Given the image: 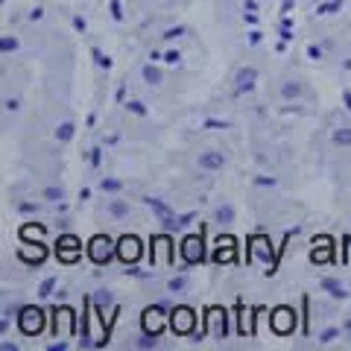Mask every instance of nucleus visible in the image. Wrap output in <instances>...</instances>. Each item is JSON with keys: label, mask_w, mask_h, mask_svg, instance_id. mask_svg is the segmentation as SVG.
Instances as JSON below:
<instances>
[{"label": "nucleus", "mask_w": 351, "mask_h": 351, "mask_svg": "<svg viewBox=\"0 0 351 351\" xmlns=\"http://www.w3.org/2000/svg\"><path fill=\"white\" fill-rule=\"evenodd\" d=\"M18 322H21V331L24 334H38L44 328V313L38 311V307H24L21 316H18Z\"/></svg>", "instance_id": "f257e3e1"}, {"label": "nucleus", "mask_w": 351, "mask_h": 351, "mask_svg": "<svg viewBox=\"0 0 351 351\" xmlns=\"http://www.w3.org/2000/svg\"><path fill=\"white\" fill-rule=\"evenodd\" d=\"M88 255H91L94 263H108L114 258V249H112V240L106 237H94L91 243H88Z\"/></svg>", "instance_id": "f03ea898"}, {"label": "nucleus", "mask_w": 351, "mask_h": 351, "mask_svg": "<svg viewBox=\"0 0 351 351\" xmlns=\"http://www.w3.org/2000/svg\"><path fill=\"white\" fill-rule=\"evenodd\" d=\"M196 164H199V170H208V173H217L226 167V156L219 149H202L199 158H196Z\"/></svg>", "instance_id": "7ed1b4c3"}, {"label": "nucleus", "mask_w": 351, "mask_h": 351, "mask_svg": "<svg viewBox=\"0 0 351 351\" xmlns=\"http://www.w3.org/2000/svg\"><path fill=\"white\" fill-rule=\"evenodd\" d=\"M255 85H258V68L255 64H243V68H237V73H234V88L237 91H252Z\"/></svg>", "instance_id": "20e7f679"}, {"label": "nucleus", "mask_w": 351, "mask_h": 351, "mask_svg": "<svg viewBox=\"0 0 351 351\" xmlns=\"http://www.w3.org/2000/svg\"><path fill=\"white\" fill-rule=\"evenodd\" d=\"M182 255H184V261H188V263H199V261L205 258L202 240H199V237H188V240L182 243Z\"/></svg>", "instance_id": "39448f33"}, {"label": "nucleus", "mask_w": 351, "mask_h": 351, "mask_svg": "<svg viewBox=\"0 0 351 351\" xmlns=\"http://www.w3.org/2000/svg\"><path fill=\"white\" fill-rule=\"evenodd\" d=\"M319 287H322L328 295H331V299H339V302H346V299H348V287H346L343 281H337V278H322V281H319Z\"/></svg>", "instance_id": "423d86ee"}, {"label": "nucleus", "mask_w": 351, "mask_h": 351, "mask_svg": "<svg viewBox=\"0 0 351 351\" xmlns=\"http://www.w3.org/2000/svg\"><path fill=\"white\" fill-rule=\"evenodd\" d=\"M234 217H237V211H234L232 202H219V205L214 208V223H219V226L234 223Z\"/></svg>", "instance_id": "0eeeda50"}, {"label": "nucleus", "mask_w": 351, "mask_h": 351, "mask_svg": "<svg viewBox=\"0 0 351 351\" xmlns=\"http://www.w3.org/2000/svg\"><path fill=\"white\" fill-rule=\"evenodd\" d=\"M302 94H304V85L299 82V80H284L281 82V97L284 100H302Z\"/></svg>", "instance_id": "6e6552de"}, {"label": "nucleus", "mask_w": 351, "mask_h": 351, "mask_svg": "<svg viewBox=\"0 0 351 351\" xmlns=\"http://www.w3.org/2000/svg\"><path fill=\"white\" fill-rule=\"evenodd\" d=\"M59 252H62L64 261H73L82 252V246H80V240H76V237H62L59 240Z\"/></svg>", "instance_id": "1a4fd4ad"}, {"label": "nucleus", "mask_w": 351, "mask_h": 351, "mask_svg": "<svg viewBox=\"0 0 351 351\" xmlns=\"http://www.w3.org/2000/svg\"><path fill=\"white\" fill-rule=\"evenodd\" d=\"M138 240L135 237H123V240H120V258H123V261H135L138 258Z\"/></svg>", "instance_id": "9d476101"}, {"label": "nucleus", "mask_w": 351, "mask_h": 351, "mask_svg": "<svg viewBox=\"0 0 351 351\" xmlns=\"http://www.w3.org/2000/svg\"><path fill=\"white\" fill-rule=\"evenodd\" d=\"M106 211L112 214L114 219H126V217H129V202H126V199H108Z\"/></svg>", "instance_id": "9b49d317"}, {"label": "nucleus", "mask_w": 351, "mask_h": 351, "mask_svg": "<svg viewBox=\"0 0 351 351\" xmlns=\"http://www.w3.org/2000/svg\"><path fill=\"white\" fill-rule=\"evenodd\" d=\"M191 325H193V313L191 311H184V307H182V311L173 313V328H176V331H188Z\"/></svg>", "instance_id": "f8f14e48"}, {"label": "nucleus", "mask_w": 351, "mask_h": 351, "mask_svg": "<svg viewBox=\"0 0 351 351\" xmlns=\"http://www.w3.org/2000/svg\"><path fill=\"white\" fill-rule=\"evenodd\" d=\"M73 135H76V123H73V120H62V123L56 126V141H59V144H68Z\"/></svg>", "instance_id": "ddd939ff"}, {"label": "nucleus", "mask_w": 351, "mask_h": 351, "mask_svg": "<svg viewBox=\"0 0 351 351\" xmlns=\"http://www.w3.org/2000/svg\"><path fill=\"white\" fill-rule=\"evenodd\" d=\"M141 76H144V82H147V85H161V82H164V71L156 68V64H144Z\"/></svg>", "instance_id": "4468645a"}, {"label": "nucleus", "mask_w": 351, "mask_h": 351, "mask_svg": "<svg viewBox=\"0 0 351 351\" xmlns=\"http://www.w3.org/2000/svg\"><path fill=\"white\" fill-rule=\"evenodd\" d=\"M331 141H334V144H339V147H351V126H337Z\"/></svg>", "instance_id": "2eb2a0df"}, {"label": "nucleus", "mask_w": 351, "mask_h": 351, "mask_svg": "<svg viewBox=\"0 0 351 351\" xmlns=\"http://www.w3.org/2000/svg\"><path fill=\"white\" fill-rule=\"evenodd\" d=\"M41 199H47V202H62V199H64V188H62V184H50V188L41 191Z\"/></svg>", "instance_id": "dca6fc26"}, {"label": "nucleus", "mask_w": 351, "mask_h": 351, "mask_svg": "<svg viewBox=\"0 0 351 351\" xmlns=\"http://www.w3.org/2000/svg\"><path fill=\"white\" fill-rule=\"evenodd\" d=\"M112 302H114V295H112V290H97V295H94V304H97V311H106V307H112Z\"/></svg>", "instance_id": "f3484780"}, {"label": "nucleus", "mask_w": 351, "mask_h": 351, "mask_svg": "<svg viewBox=\"0 0 351 351\" xmlns=\"http://www.w3.org/2000/svg\"><path fill=\"white\" fill-rule=\"evenodd\" d=\"M144 202H147V205L152 208V211L158 214V219H161V217H167V214H173V211H170V205H164V202L158 199V196H147Z\"/></svg>", "instance_id": "a211bd4d"}, {"label": "nucleus", "mask_w": 351, "mask_h": 351, "mask_svg": "<svg viewBox=\"0 0 351 351\" xmlns=\"http://www.w3.org/2000/svg\"><path fill=\"white\" fill-rule=\"evenodd\" d=\"M191 287V281H188V276H173L170 281H167V290L170 293H184Z\"/></svg>", "instance_id": "6ab92c4d"}, {"label": "nucleus", "mask_w": 351, "mask_h": 351, "mask_svg": "<svg viewBox=\"0 0 351 351\" xmlns=\"http://www.w3.org/2000/svg\"><path fill=\"white\" fill-rule=\"evenodd\" d=\"M120 188H123V182L114 179V176H103L100 179V191H106V193H117Z\"/></svg>", "instance_id": "aec40b11"}, {"label": "nucleus", "mask_w": 351, "mask_h": 351, "mask_svg": "<svg viewBox=\"0 0 351 351\" xmlns=\"http://www.w3.org/2000/svg\"><path fill=\"white\" fill-rule=\"evenodd\" d=\"M91 56H94V62H97V68H103V71L112 68V56H108V53H103L100 47H91Z\"/></svg>", "instance_id": "412c9836"}, {"label": "nucleus", "mask_w": 351, "mask_h": 351, "mask_svg": "<svg viewBox=\"0 0 351 351\" xmlns=\"http://www.w3.org/2000/svg\"><path fill=\"white\" fill-rule=\"evenodd\" d=\"M211 322H214V337H217V339H223L226 331H228V328H226V313H214V316H211Z\"/></svg>", "instance_id": "4be33fe9"}, {"label": "nucleus", "mask_w": 351, "mask_h": 351, "mask_svg": "<svg viewBox=\"0 0 351 351\" xmlns=\"http://www.w3.org/2000/svg\"><path fill=\"white\" fill-rule=\"evenodd\" d=\"M339 9H343V0H328V3L316 6V15H334V12H339Z\"/></svg>", "instance_id": "5701e85b"}, {"label": "nucleus", "mask_w": 351, "mask_h": 351, "mask_svg": "<svg viewBox=\"0 0 351 351\" xmlns=\"http://www.w3.org/2000/svg\"><path fill=\"white\" fill-rule=\"evenodd\" d=\"M56 284H59V278H44L41 284H38V295H41V299H47V295H53V290H56Z\"/></svg>", "instance_id": "b1692460"}, {"label": "nucleus", "mask_w": 351, "mask_h": 351, "mask_svg": "<svg viewBox=\"0 0 351 351\" xmlns=\"http://www.w3.org/2000/svg\"><path fill=\"white\" fill-rule=\"evenodd\" d=\"M184 32H188V27H170V29H164V41H176V38H182Z\"/></svg>", "instance_id": "393cba45"}, {"label": "nucleus", "mask_w": 351, "mask_h": 351, "mask_svg": "<svg viewBox=\"0 0 351 351\" xmlns=\"http://www.w3.org/2000/svg\"><path fill=\"white\" fill-rule=\"evenodd\" d=\"M126 108H129L132 114H138V117H147V114H149V108H147L144 103H138V100H129V103H126Z\"/></svg>", "instance_id": "a878e982"}, {"label": "nucleus", "mask_w": 351, "mask_h": 351, "mask_svg": "<svg viewBox=\"0 0 351 351\" xmlns=\"http://www.w3.org/2000/svg\"><path fill=\"white\" fill-rule=\"evenodd\" d=\"M0 50H3V53H15L18 50V38L15 36H3V38H0Z\"/></svg>", "instance_id": "bb28decb"}, {"label": "nucleus", "mask_w": 351, "mask_h": 351, "mask_svg": "<svg viewBox=\"0 0 351 351\" xmlns=\"http://www.w3.org/2000/svg\"><path fill=\"white\" fill-rule=\"evenodd\" d=\"M135 346H138V348H156V346H158V334H152V337H149V334H147V337H138Z\"/></svg>", "instance_id": "cd10ccee"}, {"label": "nucleus", "mask_w": 351, "mask_h": 351, "mask_svg": "<svg viewBox=\"0 0 351 351\" xmlns=\"http://www.w3.org/2000/svg\"><path fill=\"white\" fill-rule=\"evenodd\" d=\"M337 337H339V328H325V331L319 334V343H325V346H328V343H334Z\"/></svg>", "instance_id": "c85d7f7f"}, {"label": "nucleus", "mask_w": 351, "mask_h": 351, "mask_svg": "<svg viewBox=\"0 0 351 351\" xmlns=\"http://www.w3.org/2000/svg\"><path fill=\"white\" fill-rule=\"evenodd\" d=\"M21 214H38V202H18Z\"/></svg>", "instance_id": "c756f323"}, {"label": "nucleus", "mask_w": 351, "mask_h": 351, "mask_svg": "<svg viewBox=\"0 0 351 351\" xmlns=\"http://www.w3.org/2000/svg\"><path fill=\"white\" fill-rule=\"evenodd\" d=\"M161 59L167 62V64H179V62H182V53H179V50H167Z\"/></svg>", "instance_id": "7c9ffc66"}, {"label": "nucleus", "mask_w": 351, "mask_h": 351, "mask_svg": "<svg viewBox=\"0 0 351 351\" xmlns=\"http://www.w3.org/2000/svg\"><path fill=\"white\" fill-rule=\"evenodd\" d=\"M3 108H6V112H9V114H15V112H18V108H21V100H18V97H6V103H3Z\"/></svg>", "instance_id": "2f4dec72"}, {"label": "nucleus", "mask_w": 351, "mask_h": 351, "mask_svg": "<svg viewBox=\"0 0 351 351\" xmlns=\"http://www.w3.org/2000/svg\"><path fill=\"white\" fill-rule=\"evenodd\" d=\"M108 9H112V18H114V21H123V6H120V0H112V3H108Z\"/></svg>", "instance_id": "473e14b6"}, {"label": "nucleus", "mask_w": 351, "mask_h": 351, "mask_svg": "<svg viewBox=\"0 0 351 351\" xmlns=\"http://www.w3.org/2000/svg\"><path fill=\"white\" fill-rule=\"evenodd\" d=\"M307 56H311L313 62H319V59H322V47H316V44H311V47H307Z\"/></svg>", "instance_id": "72a5a7b5"}, {"label": "nucleus", "mask_w": 351, "mask_h": 351, "mask_svg": "<svg viewBox=\"0 0 351 351\" xmlns=\"http://www.w3.org/2000/svg\"><path fill=\"white\" fill-rule=\"evenodd\" d=\"M255 184H261V188H272V184H276V179H272V176H258Z\"/></svg>", "instance_id": "f704fd0d"}, {"label": "nucleus", "mask_w": 351, "mask_h": 351, "mask_svg": "<svg viewBox=\"0 0 351 351\" xmlns=\"http://www.w3.org/2000/svg\"><path fill=\"white\" fill-rule=\"evenodd\" d=\"M261 41H263V32L261 29H252L249 32V44H261Z\"/></svg>", "instance_id": "c9c22d12"}, {"label": "nucleus", "mask_w": 351, "mask_h": 351, "mask_svg": "<svg viewBox=\"0 0 351 351\" xmlns=\"http://www.w3.org/2000/svg\"><path fill=\"white\" fill-rule=\"evenodd\" d=\"M205 126H211V129H226L228 123H226V120H205Z\"/></svg>", "instance_id": "e433bc0d"}, {"label": "nucleus", "mask_w": 351, "mask_h": 351, "mask_svg": "<svg viewBox=\"0 0 351 351\" xmlns=\"http://www.w3.org/2000/svg\"><path fill=\"white\" fill-rule=\"evenodd\" d=\"M100 158H103V152L100 149H91V164H94V167H100Z\"/></svg>", "instance_id": "4c0bfd02"}, {"label": "nucleus", "mask_w": 351, "mask_h": 351, "mask_svg": "<svg viewBox=\"0 0 351 351\" xmlns=\"http://www.w3.org/2000/svg\"><path fill=\"white\" fill-rule=\"evenodd\" d=\"M73 27L80 29V32H85L88 29V24H85V18H73Z\"/></svg>", "instance_id": "58836bf2"}, {"label": "nucleus", "mask_w": 351, "mask_h": 351, "mask_svg": "<svg viewBox=\"0 0 351 351\" xmlns=\"http://www.w3.org/2000/svg\"><path fill=\"white\" fill-rule=\"evenodd\" d=\"M44 18V9H32L29 12V21H41Z\"/></svg>", "instance_id": "ea45409f"}, {"label": "nucleus", "mask_w": 351, "mask_h": 351, "mask_svg": "<svg viewBox=\"0 0 351 351\" xmlns=\"http://www.w3.org/2000/svg\"><path fill=\"white\" fill-rule=\"evenodd\" d=\"M343 103H346V112H351V91H343Z\"/></svg>", "instance_id": "a19ab883"}, {"label": "nucleus", "mask_w": 351, "mask_h": 351, "mask_svg": "<svg viewBox=\"0 0 351 351\" xmlns=\"http://www.w3.org/2000/svg\"><path fill=\"white\" fill-rule=\"evenodd\" d=\"M243 6L249 9V12H255V9H258V3H255V0H243Z\"/></svg>", "instance_id": "79ce46f5"}, {"label": "nucleus", "mask_w": 351, "mask_h": 351, "mask_svg": "<svg viewBox=\"0 0 351 351\" xmlns=\"http://www.w3.org/2000/svg\"><path fill=\"white\" fill-rule=\"evenodd\" d=\"M64 348H68V343H53L50 346V351H64Z\"/></svg>", "instance_id": "37998d69"}, {"label": "nucleus", "mask_w": 351, "mask_h": 351, "mask_svg": "<svg viewBox=\"0 0 351 351\" xmlns=\"http://www.w3.org/2000/svg\"><path fill=\"white\" fill-rule=\"evenodd\" d=\"M281 9H284V15H287L290 9H293V0H284V3H281Z\"/></svg>", "instance_id": "c03bdc74"}]
</instances>
